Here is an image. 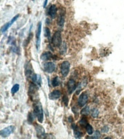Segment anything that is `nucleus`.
Here are the masks:
<instances>
[{"label": "nucleus", "mask_w": 124, "mask_h": 139, "mask_svg": "<svg viewBox=\"0 0 124 139\" xmlns=\"http://www.w3.org/2000/svg\"><path fill=\"white\" fill-rule=\"evenodd\" d=\"M44 70L48 73H52L56 69V65L52 62H47L44 65Z\"/></svg>", "instance_id": "nucleus-5"}, {"label": "nucleus", "mask_w": 124, "mask_h": 139, "mask_svg": "<svg viewBox=\"0 0 124 139\" xmlns=\"http://www.w3.org/2000/svg\"><path fill=\"white\" fill-rule=\"evenodd\" d=\"M60 49H60V53L62 54H65V52H66V45H65V43H62V45H61Z\"/></svg>", "instance_id": "nucleus-24"}, {"label": "nucleus", "mask_w": 124, "mask_h": 139, "mask_svg": "<svg viewBox=\"0 0 124 139\" xmlns=\"http://www.w3.org/2000/svg\"><path fill=\"white\" fill-rule=\"evenodd\" d=\"M100 136H101L100 132H99V130H97V131H95V133H94V135H93L92 138H100Z\"/></svg>", "instance_id": "nucleus-27"}, {"label": "nucleus", "mask_w": 124, "mask_h": 139, "mask_svg": "<svg viewBox=\"0 0 124 139\" xmlns=\"http://www.w3.org/2000/svg\"><path fill=\"white\" fill-rule=\"evenodd\" d=\"M68 101H69V99H68V97H67V95H64V96L62 98V101H63V103H64V104L65 106H67V104H68Z\"/></svg>", "instance_id": "nucleus-26"}, {"label": "nucleus", "mask_w": 124, "mask_h": 139, "mask_svg": "<svg viewBox=\"0 0 124 139\" xmlns=\"http://www.w3.org/2000/svg\"><path fill=\"white\" fill-rule=\"evenodd\" d=\"M38 90V87L35 84V83H30V86H29V91H28V93L30 95H32V94H34L35 93H36Z\"/></svg>", "instance_id": "nucleus-12"}, {"label": "nucleus", "mask_w": 124, "mask_h": 139, "mask_svg": "<svg viewBox=\"0 0 124 139\" xmlns=\"http://www.w3.org/2000/svg\"><path fill=\"white\" fill-rule=\"evenodd\" d=\"M34 114L36 116V117L39 122H42L44 120V112L41 103H37L34 107Z\"/></svg>", "instance_id": "nucleus-1"}, {"label": "nucleus", "mask_w": 124, "mask_h": 139, "mask_svg": "<svg viewBox=\"0 0 124 139\" xmlns=\"http://www.w3.org/2000/svg\"><path fill=\"white\" fill-rule=\"evenodd\" d=\"M86 131H87V133L89 135H92L93 133H94V129H93V127L92 126L90 125V124H87L86 125Z\"/></svg>", "instance_id": "nucleus-17"}, {"label": "nucleus", "mask_w": 124, "mask_h": 139, "mask_svg": "<svg viewBox=\"0 0 124 139\" xmlns=\"http://www.w3.org/2000/svg\"><path fill=\"white\" fill-rule=\"evenodd\" d=\"M79 124H80L81 126H86V125L88 124V122H87V120H86L85 117L81 118V119L80 120V121H79Z\"/></svg>", "instance_id": "nucleus-22"}, {"label": "nucleus", "mask_w": 124, "mask_h": 139, "mask_svg": "<svg viewBox=\"0 0 124 139\" xmlns=\"http://www.w3.org/2000/svg\"><path fill=\"white\" fill-rule=\"evenodd\" d=\"M41 22H39L37 25V29L36 31V48L39 49L40 46V39H41Z\"/></svg>", "instance_id": "nucleus-7"}, {"label": "nucleus", "mask_w": 124, "mask_h": 139, "mask_svg": "<svg viewBox=\"0 0 124 139\" xmlns=\"http://www.w3.org/2000/svg\"><path fill=\"white\" fill-rule=\"evenodd\" d=\"M46 24H47V25H49L50 24V20H49V18H47L46 19Z\"/></svg>", "instance_id": "nucleus-30"}, {"label": "nucleus", "mask_w": 124, "mask_h": 139, "mask_svg": "<svg viewBox=\"0 0 124 139\" xmlns=\"http://www.w3.org/2000/svg\"><path fill=\"white\" fill-rule=\"evenodd\" d=\"M60 96H61V92L59 90H54L52 91L49 95V98L51 100H57Z\"/></svg>", "instance_id": "nucleus-10"}, {"label": "nucleus", "mask_w": 124, "mask_h": 139, "mask_svg": "<svg viewBox=\"0 0 124 139\" xmlns=\"http://www.w3.org/2000/svg\"><path fill=\"white\" fill-rule=\"evenodd\" d=\"M58 10H57V7H56V5L54 4H52L49 7V9H48V15L50 16L51 18L54 19L56 17V16H57V14H58Z\"/></svg>", "instance_id": "nucleus-8"}, {"label": "nucleus", "mask_w": 124, "mask_h": 139, "mask_svg": "<svg viewBox=\"0 0 124 139\" xmlns=\"http://www.w3.org/2000/svg\"><path fill=\"white\" fill-rule=\"evenodd\" d=\"M76 89V85L75 80L73 79H70L67 82V90H68V93L71 94Z\"/></svg>", "instance_id": "nucleus-9"}, {"label": "nucleus", "mask_w": 124, "mask_h": 139, "mask_svg": "<svg viewBox=\"0 0 124 139\" xmlns=\"http://www.w3.org/2000/svg\"><path fill=\"white\" fill-rule=\"evenodd\" d=\"M15 130V126L13 125H11V126H9L7 127H6V128L2 130L1 131H0V135H1L2 137L3 138H6V137H8L11 133H12Z\"/></svg>", "instance_id": "nucleus-6"}, {"label": "nucleus", "mask_w": 124, "mask_h": 139, "mask_svg": "<svg viewBox=\"0 0 124 139\" xmlns=\"http://www.w3.org/2000/svg\"><path fill=\"white\" fill-rule=\"evenodd\" d=\"M88 100H89V96H88L87 92H83L78 99V106L81 107H84L86 105V104L87 103Z\"/></svg>", "instance_id": "nucleus-4"}, {"label": "nucleus", "mask_w": 124, "mask_h": 139, "mask_svg": "<svg viewBox=\"0 0 124 139\" xmlns=\"http://www.w3.org/2000/svg\"><path fill=\"white\" fill-rule=\"evenodd\" d=\"M52 57V54L51 52H44L41 56V59L43 61H47L49 60H50L51 58Z\"/></svg>", "instance_id": "nucleus-14"}, {"label": "nucleus", "mask_w": 124, "mask_h": 139, "mask_svg": "<svg viewBox=\"0 0 124 139\" xmlns=\"http://www.w3.org/2000/svg\"><path fill=\"white\" fill-rule=\"evenodd\" d=\"M71 64L68 61H64L60 65V72L63 77H66L69 73Z\"/></svg>", "instance_id": "nucleus-3"}, {"label": "nucleus", "mask_w": 124, "mask_h": 139, "mask_svg": "<svg viewBox=\"0 0 124 139\" xmlns=\"http://www.w3.org/2000/svg\"><path fill=\"white\" fill-rule=\"evenodd\" d=\"M98 114H99V110L97 109H93L92 110V117H97L98 116Z\"/></svg>", "instance_id": "nucleus-25"}, {"label": "nucleus", "mask_w": 124, "mask_h": 139, "mask_svg": "<svg viewBox=\"0 0 124 139\" xmlns=\"http://www.w3.org/2000/svg\"><path fill=\"white\" fill-rule=\"evenodd\" d=\"M47 2H48V0H44V8H46L47 4Z\"/></svg>", "instance_id": "nucleus-29"}, {"label": "nucleus", "mask_w": 124, "mask_h": 139, "mask_svg": "<svg viewBox=\"0 0 124 139\" xmlns=\"http://www.w3.org/2000/svg\"><path fill=\"white\" fill-rule=\"evenodd\" d=\"M12 26L10 24V22H7L6 24H4L2 27V29H1V31H2V33H4V32H6L8 29H9V28Z\"/></svg>", "instance_id": "nucleus-18"}, {"label": "nucleus", "mask_w": 124, "mask_h": 139, "mask_svg": "<svg viewBox=\"0 0 124 139\" xmlns=\"http://www.w3.org/2000/svg\"><path fill=\"white\" fill-rule=\"evenodd\" d=\"M35 115V114H34ZM34 115H33L32 113H29L28 114V122L30 123H32L33 122V120H34Z\"/></svg>", "instance_id": "nucleus-23"}, {"label": "nucleus", "mask_w": 124, "mask_h": 139, "mask_svg": "<svg viewBox=\"0 0 124 139\" xmlns=\"http://www.w3.org/2000/svg\"><path fill=\"white\" fill-rule=\"evenodd\" d=\"M44 36H46L47 38L48 39H50L51 37V32H50V30L49 28H44Z\"/></svg>", "instance_id": "nucleus-20"}, {"label": "nucleus", "mask_w": 124, "mask_h": 139, "mask_svg": "<svg viewBox=\"0 0 124 139\" xmlns=\"http://www.w3.org/2000/svg\"><path fill=\"white\" fill-rule=\"evenodd\" d=\"M90 113V109L89 107H85L82 110H81V114L84 115H88Z\"/></svg>", "instance_id": "nucleus-21"}, {"label": "nucleus", "mask_w": 124, "mask_h": 139, "mask_svg": "<svg viewBox=\"0 0 124 139\" xmlns=\"http://www.w3.org/2000/svg\"><path fill=\"white\" fill-rule=\"evenodd\" d=\"M60 78L58 76L54 77L52 79V86L53 87H57V86H60Z\"/></svg>", "instance_id": "nucleus-15"}, {"label": "nucleus", "mask_w": 124, "mask_h": 139, "mask_svg": "<svg viewBox=\"0 0 124 139\" xmlns=\"http://www.w3.org/2000/svg\"><path fill=\"white\" fill-rule=\"evenodd\" d=\"M19 89H20V85L19 84H15L13 86L12 89H11V93L14 94H15V93H17L19 91Z\"/></svg>", "instance_id": "nucleus-19"}, {"label": "nucleus", "mask_w": 124, "mask_h": 139, "mask_svg": "<svg viewBox=\"0 0 124 139\" xmlns=\"http://www.w3.org/2000/svg\"><path fill=\"white\" fill-rule=\"evenodd\" d=\"M52 43L54 46L60 47L62 45V43L60 31H57L54 33V34L53 35V37L52 39Z\"/></svg>", "instance_id": "nucleus-2"}, {"label": "nucleus", "mask_w": 124, "mask_h": 139, "mask_svg": "<svg viewBox=\"0 0 124 139\" xmlns=\"http://www.w3.org/2000/svg\"><path fill=\"white\" fill-rule=\"evenodd\" d=\"M64 24H65V15H64V12L63 11H61L60 13V15H59V17H58V25L60 27V28H62L64 26Z\"/></svg>", "instance_id": "nucleus-11"}, {"label": "nucleus", "mask_w": 124, "mask_h": 139, "mask_svg": "<svg viewBox=\"0 0 124 139\" xmlns=\"http://www.w3.org/2000/svg\"><path fill=\"white\" fill-rule=\"evenodd\" d=\"M36 132L38 133V135L41 134V135H44L45 134V132H44V130L42 126H40L39 125H36Z\"/></svg>", "instance_id": "nucleus-16"}, {"label": "nucleus", "mask_w": 124, "mask_h": 139, "mask_svg": "<svg viewBox=\"0 0 124 139\" xmlns=\"http://www.w3.org/2000/svg\"><path fill=\"white\" fill-rule=\"evenodd\" d=\"M72 127H73V129L74 131V135L75 138H81L82 136V133L80 131V130L78 128V127L75 125V124H72Z\"/></svg>", "instance_id": "nucleus-13"}, {"label": "nucleus", "mask_w": 124, "mask_h": 139, "mask_svg": "<svg viewBox=\"0 0 124 139\" xmlns=\"http://www.w3.org/2000/svg\"><path fill=\"white\" fill-rule=\"evenodd\" d=\"M109 130V127H107V126H104L103 127H102V132L104 133H107V131Z\"/></svg>", "instance_id": "nucleus-28"}]
</instances>
